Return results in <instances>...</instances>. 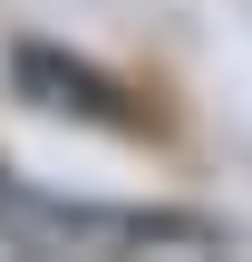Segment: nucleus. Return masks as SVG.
<instances>
[{
  "mask_svg": "<svg viewBox=\"0 0 252 262\" xmlns=\"http://www.w3.org/2000/svg\"><path fill=\"white\" fill-rule=\"evenodd\" d=\"M10 68H19V88H29L39 107H78V117H97V126H136L126 88H117V78H97V68H78V58H49V49H19Z\"/></svg>",
  "mask_w": 252,
  "mask_h": 262,
  "instance_id": "nucleus-2",
  "label": "nucleus"
},
{
  "mask_svg": "<svg viewBox=\"0 0 252 262\" xmlns=\"http://www.w3.org/2000/svg\"><path fill=\"white\" fill-rule=\"evenodd\" d=\"M0 214L29 243H214V224L194 214H97V204H39V194H0Z\"/></svg>",
  "mask_w": 252,
  "mask_h": 262,
  "instance_id": "nucleus-1",
  "label": "nucleus"
}]
</instances>
